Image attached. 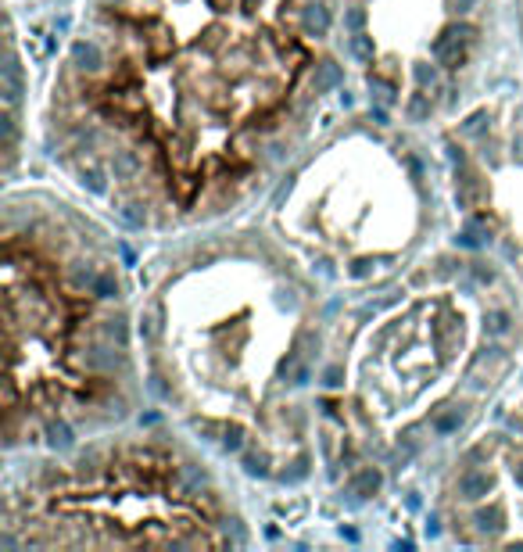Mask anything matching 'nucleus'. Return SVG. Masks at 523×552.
I'll list each match as a JSON object with an SVG mask.
<instances>
[{
    "label": "nucleus",
    "mask_w": 523,
    "mask_h": 552,
    "mask_svg": "<svg viewBox=\"0 0 523 552\" xmlns=\"http://www.w3.org/2000/svg\"><path fill=\"white\" fill-rule=\"evenodd\" d=\"M466 36H473L470 29H444L441 36H437V43H434V58L441 62V65H448V69H455L459 62H462V40Z\"/></svg>",
    "instance_id": "nucleus-1"
},
{
    "label": "nucleus",
    "mask_w": 523,
    "mask_h": 552,
    "mask_svg": "<svg viewBox=\"0 0 523 552\" xmlns=\"http://www.w3.org/2000/svg\"><path fill=\"white\" fill-rule=\"evenodd\" d=\"M0 93H4V104L8 108H18L22 93H25V79H22V65L15 54L4 58V72H0Z\"/></svg>",
    "instance_id": "nucleus-2"
},
{
    "label": "nucleus",
    "mask_w": 523,
    "mask_h": 552,
    "mask_svg": "<svg viewBox=\"0 0 523 552\" xmlns=\"http://www.w3.org/2000/svg\"><path fill=\"white\" fill-rule=\"evenodd\" d=\"M488 491H491V473L470 470V473H462V477H459V495H462V499L477 502V499H484Z\"/></svg>",
    "instance_id": "nucleus-3"
},
{
    "label": "nucleus",
    "mask_w": 523,
    "mask_h": 552,
    "mask_svg": "<svg viewBox=\"0 0 523 552\" xmlns=\"http://www.w3.org/2000/svg\"><path fill=\"white\" fill-rule=\"evenodd\" d=\"M72 62H76V69H83V72H97V69L104 65V54H100L97 43L79 40V43H72Z\"/></svg>",
    "instance_id": "nucleus-4"
},
{
    "label": "nucleus",
    "mask_w": 523,
    "mask_h": 552,
    "mask_svg": "<svg viewBox=\"0 0 523 552\" xmlns=\"http://www.w3.org/2000/svg\"><path fill=\"white\" fill-rule=\"evenodd\" d=\"M301 22H305V33L323 36V33L330 29V11H326L323 4H309V8H305V15H301Z\"/></svg>",
    "instance_id": "nucleus-5"
},
{
    "label": "nucleus",
    "mask_w": 523,
    "mask_h": 552,
    "mask_svg": "<svg viewBox=\"0 0 523 552\" xmlns=\"http://www.w3.org/2000/svg\"><path fill=\"white\" fill-rule=\"evenodd\" d=\"M333 86H340V69L333 65V62H323V65H316V90H333Z\"/></svg>",
    "instance_id": "nucleus-6"
},
{
    "label": "nucleus",
    "mask_w": 523,
    "mask_h": 552,
    "mask_svg": "<svg viewBox=\"0 0 523 552\" xmlns=\"http://www.w3.org/2000/svg\"><path fill=\"white\" fill-rule=\"evenodd\" d=\"M477 527H481L484 534H498V531H502V510H498V506L481 510V513H477Z\"/></svg>",
    "instance_id": "nucleus-7"
},
{
    "label": "nucleus",
    "mask_w": 523,
    "mask_h": 552,
    "mask_svg": "<svg viewBox=\"0 0 523 552\" xmlns=\"http://www.w3.org/2000/svg\"><path fill=\"white\" fill-rule=\"evenodd\" d=\"M409 119L413 122H427L430 119V97L427 93H413L409 97Z\"/></svg>",
    "instance_id": "nucleus-8"
},
{
    "label": "nucleus",
    "mask_w": 523,
    "mask_h": 552,
    "mask_svg": "<svg viewBox=\"0 0 523 552\" xmlns=\"http://www.w3.org/2000/svg\"><path fill=\"white\" fill-rule=\"evenodd\" d=\"M377 488H380V473H377V470H362V473L352 481V491H355V495H373Z\"/></svg>",
    "instance_id": "nucleus-9"
},
{
    "label": "nucleus",
    "mask_w": 523,
    "mask_h": 552,
    "mask_svg": "<svg viewBox=\"0 0 523 552\" xmlns=\"http://www.w3.org/2000/svg\"><path fill=\"white\" fill-rule=\"evenodd\" d=\"M462 420H466V416H462L459 409H452V413H444V416L434 420V430H437V434H452V430L462 427Z\"/></svg>",
    "instance_id": "nucleus-10"
},
{
    "label": "nucleus",
    "mask_w": 523,
    "mask_h": 552,
    "mask_svg": "<svg viewBox=\"0 0 523 552\" xmlns=\"http://www.w3.org/2000/svg\"><path fill=\"white\" fill-rule=\"evenodd\" d=\"M352 54L362 62H373V40L366 33H352Z\"/></svg>",
    "instance_id": "nucleus-11"
},
{
    "label": "nucleus",
    "mask_w": 523,
    "mask_h": 552,
    "mask_svg": "<svg viewBox=\"0 0 523 552\" xmlns=\"http://www.w3.org/2000/svg\"><path fill=\"white\" fill-rule=\"evenodd\" d=\"M47 434H50V445H54V449H69V445H72V430H69L65 423H50Z\"/></svg>",
    "instance_id": "nucleus-12"
},
{
    "label": "nucleus",
    "mask_w": 523,
    "mask_h": 552,
    "mask_svg": "<svg viewBox=\"0 0 523 552\" xmlns=\"http://www.w3.org/2000/svg\"><path fill=\"white\" fill-rule=\"evenodd\" d=\"M93 291H97L100 298H115V294H119V284H115V276H111V272H97Z\"/></svg>",
    "instance_id": "nucleus-13"
},
{
    "label": "nucleus",
    "mask_w": 523,
    "mask_h": 552,
    "mask_svg": "<svg viewBox=\"0 0 523 552\" xmlns=\"http://www.w3.org/2000/svg\"><path fill=\"white\" fill-rule=\"evenodd\" d=\"M83 183H86L93 194H104V190H108V183H104V173H100V169H86V173H83Z\"/></svg>",
    "instance_id": "nucleus-14"
},
{
    "label": "nucleus",
    "mask_w": 523,
    "mask_h": 552,
    "mask_svg": "<svg viewBox=\"0 0 523 552\" xmlns=\"http://www.w3.org/2000/svg\"><path fill=\"white\" fill-rule=\"evenodd\" d=\"M122 219H126L130 226H144V223H147V215H144L140 205H126V208H122Z\"/></svg>",
    "instance_id": "nucleus-15"
},
{
    "label": "nucleus",
    "mask_w": 523,
    "mask_h": 552,
    "mask_svg": "<svg viewBox=\"0 0 523 552\" xmlns=\"http://www.w3.org/2000/svg\"><path fill=\"white\" fill-rule=\"evenodd\" d=\"M344 25L352 29V33H362V25H366V11H362V8H352V11L344 15Z\"/></svg>",
    "instance_id": "nucleus-16"
},
{
    "label": "nucleus",
    "mask_w": 523,
    "mask_h": 552,
    "mask_svg": "<svg viewBox=\"0 0 523 552\" xmlns=\"http://www.w3.org/2000/svg\"><path fill=\"white\" fill-rule=\"evenodd\" d=\"M488 330H491V334H505V330H509V316L505 312H495L488 319Z\"/></svg>",
    "instance_id": "nucleus-17"
},
{
    "label": "nucleus",
    "mask_w": 523,
    "mask_h": 552,
    "mask_svg": "<svg viewBox=\"0 0 523 552\" xmlns=\"http://www.w3.org/2000/svg\"><path fill=\"white\" fill-rule=\"evenodd\" d=\"M108 334H111L115 341H126V326H122V319H108Z\"/></svg>",
    "instance_id": "nucleus-18"
},
{
    "label": "nucleus",
    "mask_w": 523,
    "mask_h": 552,
    "mask_svg": "<svg viewBox=\"0 0 523 552\" xmlns=\"http://www.w3.org/2000/svg\"><path fill=\"white\" fill-rule=\"evenodd\" d=\"M323 376H326V384H330V388H340V384H344V380H340V376H344V369H340V366H330Z\"/></svg>",
    "instance_id": "nucleus-19"
},
{
    "label": "nucleus",
    "mask_w": 523,
    "mask_h": 552,
    "mask_svg": "<svg viewBox=\"0 0 523 552\" xmlns=\"http://www.w3.org/2000/svg\"><path fill=\"white\" fill-rule=\"evenodd\" d=\"M416 83H420V86L434 83V69H430V65H416Z\"/></svg>",
    "instance_id": "nucleus-20"
},
{
    "label": "nucleus",
    "mask_w": 523,
    "mask_h": 552,
    "mask_svg": "<svg viewBox=\"0 0 523 552\" xmlns=\"http://www.w3.org/2000/svg\"><path fill=\"white\" fill-rule=\"evenodd\" d=\"M459 244H462V248H481L484 241H481L473 230H466V234H459Z\"/></svg>",
    "instance_id": "nucleus-21"
},
{
    "label": "nucleus",
    "mask_w": 523,
    "mask_h": 552,
    "mask_svg": "<svg viewBox=\"0 0 523 552\" xmlns=\"http://www.w3.org/2000/svg\"><path fill=\"white\" fill-rule=\"evenodd\" d=\"M244 470H248V473H251V477H262V473H265V463H262V459H255V456H251V459H248V463H244Z\"/></svg>",
    "instance_id": "nucleus-22"
},
{
    "label": "nucleus",
    "mask_w": 523,
    "mask_h": 552,
    "mask_svg": "<svg viewBox=\"0 0 523 552\" xmlns=\"http://www.w3.org/2000/svg\"><path fill=\"white\" fill-rule=\"evenodd\" d=\"M222 445H226L229 452H237V449H241V430H229V434H226V441H222Z\"/></svg>",
    "instance_id": "nucleus-23"
},
{
    "label": "nucleus",
    "mask_w": 523,
    "mask_h": 552,
    "mask_svg": "<svg viewBox=\"0 0 523 552\" xmlns=\"http://www.w3.org/2000/svg\"><path fill=\"white\" fill-rule=\"evenodd\" d=\"M481 122H484V115H473V119L466 122V133H477V130H481Z\"/></svg>",
    "instance_id": "nucleus-24"
},
{
    "label": "nucleus",
    "mask_w": 523,
    "mask_h": 552,
    "mask_svg": "<svg viewBox=\"0 0 523 552\" xmlns=\"http://www.w3.org/2000/svg\"><path fill=\"white\" fill-rule=\"evenodd\" d=\"M115 169H119V173H133V158H122L119 165H115Z\"/></svg>",
    "instance_id": "nucleus-25"
},
{
    "label": "nucleus",
    "mask_w": 523,
    "mask_h": 552,
    "mask_svg": "<svg viewBox=\"0 0 523 552\" xmlns=\"http://www.w3.org/2000/svg\"><path fill=\"white\" fill-rule=\"evenodd\" d=\"M208 8H215V11H226V8H229V0H208Z\"/></svg>",
    "instance_id": "nucleus-26"
},
{
    "label": "nucleus",
    "mask_w": 523,
    "mask_h": 552,
    "mask_svg": "<svg viewBox=\"0 0 523 552\" xmlns=\"http://www.w3.org/2000/svg\"><path fill=\"white\" fill-rule=\"evenodd\" d=\"M352 272H355V276H366V272H369V262H355V269H352Z\"/></svg>",
    "instance_id": "nucleus-27"
},
{
    "label": "nucleus",
    "mask_w": 523,
    "mask_h": 552,
    "mask_svg": "<svg viewBox=\"0 0 523 552\" xmlns=\"http://www.w3.org/2000/svg\"><path fill=\"white\" fill-rule=\"evenodd\" d=\"M140 334H144V338H151V334H154V326H151V319H144V323H140Z\"/></svg>",
    "instance_id": "nucleus-28"
},
{
    "label": "nucleus",
    "mask_w": 523,
    "mask_h": 552,
    "mask_svg": "<svg viewBox=\"0 0 523 552\" xmlns=\"http://www.w3.org/2000/svg\"><path fill=\"white\" fill-rule=\"evenodd\" d=\"M470 4L473 0H455V11H470Z\"/></svg>",
    "instance_id": "nucleus-29"
},
{
    "label": "nucleus",
    "mask_w": 523,
    "mask_h": 552,
    "mask_svg": "<svg viewBox=\"0 0 523 552\" xmlns=\"http://www.w3.org/2000/svg\"><path fill=\"white\" fill-rule=\"evenodd\" d=\"M516 481H519V484H523V466H519V470H516Z\"/></svg>",
    "instance_id": "nucleus-30"
}]
</instances>
